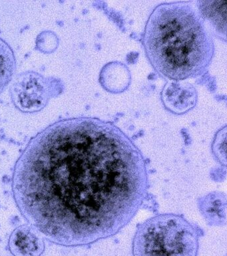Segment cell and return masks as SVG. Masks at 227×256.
<instances>
[{
  "label": "cell",
  "mask_w": 227,
  "mask_h": 256,
  "mask_svg": "<svg viewBox=\"0 0 227 256\" xmlns=\"http://www.w3.org/2000/svg\"><path fill=\"white\" fill-rule=\"evenodd\" d=\"M13 198L49 241L90 245L116 235L148 196L146 162L131 138L97 118L60 120L30 140L17 160Z\"/></svg>",
  "instance_id": "cell-1"
},
{
  "label": "cell",
  "mask_w": 227,
  "mask_h": 256,
  "mask_svg": "<svg viewBox=\"0 0 227 256\" xmlns=\"http://www.w3.org/2000/svg\"><path fill=\"white\" fill-rule=\"evenodd\" d=\"M143 45L153 68L175 81L201 76L215 53L212 36L191 2L156 6L147 20Z\"/></svg>",
  "instance_id": "cell-2"
},
{
  "label": "cell",
  "mask_w": 227,
  "mask_h": 256,
  "mask_svg": "<svg viewBox=\"0 0 227 256\" xmlns=\"http://www.w3.org/2000/svg\"><path fill=\"white\" fill-rule=\"evenodd\" d=\"M202 231L183 216L162 214L137 226L133 256H197Z\"/></svg>",
  "instance_id": "cell-3"
},
{
  "label": "cell",
  "mask_w": 227,
  "mask_h": 256,
  "mask_svg": "<svg viewBox=\"0 0 227 256\" xmlns=\"http://www.w3.org/2000/svg\"><path fill=\"white\" fill-rule=\"evenodd\" d=\"M54 82L35 72L21 74L10 88L11 100L21 111H39L55 94L53 88L57 85H53Z\"/></svg>",
  "instance_id": "cell-4"
},
{
  "label": "cell",
  "mask_w": 227,
  "mask_h": 256,
  "mask_svg": "<svg viewBox=\"0 0 227 256\" xmlns=\"http://www.w3.org/2000/svg\"><path fill=\"white\" fill-rule=\"evenodd\" d=\"M41 234L32 226H19L9 237V252L13 256H41L45 250V242Z\"/></svg>",
  "instance_id": "cell-5"
},
{
  "label": "cell",
  "mask_w": 227,
  "mask_h": 256,
  "mask_svg": "<svg viewBox=\"0 0 227 256\" xmlns=\"http://www.w3.org/2000/svg\"><path fill=\"white\" fill-rule=\"evenodd\" d=\"M199 208L205 220L218 225L226 220V197L223 194H209L199 202Z\"/></svg>",
  "instance_id": "cell-6"
},
{
  "label": "cell",
  "mask_w": 227,
  "mask_h": 256,
  "mask_svg": "<svg viewBox=\"0 0 227 256\" xmlns=\"http://www.w3.org/2000/svg\"><path fill=\"white\" fill-rule=\"evenodd\" d=\"M199 13L204 20H209L219 33L226 34V3L220 2H198Z\"/></svg>",
  "instance_id": "cell-7"
},
{
  "label": "cell",
  "mask_w": 227,
  "mask_h": 256,
  "mask_svg": "<svg viewBox=\"0 0 227 256\" xmlns=\"http://www.w3.org/2000/svg\"><path fill=\"white\" fill-rule=\"evenodd\" d=\"M15 68L16 61L12 49L0 38V93L10 83Z\"/></svg>",
  "instance_id": "cell-8"
},
{
  "label": "cell",
  "mask_w": 227,
  "mask_h": 256,
  "mask_svg": "<svg viewBox=\"0 0 227 256\" xmlns=\"http://www.w3.org/2000/svg\"><path fill=\"white\" fill-rule=\"evenodd\" d=\"M226 127L224 129L221 130L218 134H217L213 144V151L214 152L215 156H216L217 159L222 163L224 161L226 163L225 157H226Z\"/></svg>",
  "instance_id": "cell-9"
}]
</instances>
